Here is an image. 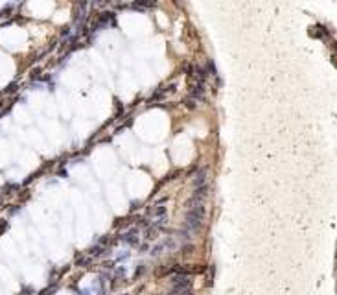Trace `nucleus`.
Instances as JSON below:
<instances>
[{
    "label": "nucleus",
    "mask_w": 337,
    "mask_h": 295,
    "mask_svg": "<svg viewBox=\"0 0 337 295\" xmlns=\"http://www.w3.org/2000/svg\"><path fill=\"white\" fill-rule=\"evenodd\" d=\"M120 240H122V242H125V243H129V245H137L140 238H138V232L133 229V231H129L127 234H125V236H122Z\"/></svg>",
    "instance_id": "4"
},
{
    "label": "nucleus",
    "mask_w": 337,
    "mask_h": 295,
    "mask_svg": "<svg viewBox=\"0 0 337 295\" xmlns=\"http://www.w3.org/2000/svg\"><path fill=\"white\" fill-rule=\"evenodd\" d=\"M192 288V281H190L186 275H177L173 277V282H172V289H170V295H179L186 292V289Z\"/></svg>",
    "instance_id": "2"
},
{
    "label": "nucleus",
    "mask_w": 337,
    "mask_h": 295,
    "mask_svg": "<svg viewBox=\"0 0 337 295\" xmlns=\"http://www.w3.org/2000/svg\"><path fill=\"white\" fill-rule=\"evenodd\" d=\"M179 295H192V289H186V292H183V293H179Z\"/></svg>",
    "instance_id": "5"
},
{
    "label": "nucleus",
    "mask_w": 337,
    "mask_h": 295,
    "mask_svg": "<svg viewBox=\"0 0 337 295\" xmlns=\"http://www.w3.org/2000/svg\"><path fill=\"white\" fill-rule=\"evenodd\" d=\"M207 175H208V172H207V168H201L197 173L194 175V186L195 188H199V186H205V183H207Z\"/></svg>",
    "instance_id": "3"
},
{
    "label": "nucleus",
    "mask_w": 337,
    "mask_h": 295,
    "mask_svg": "<svg viewBox=\"0 0 337 295\" xmlns=\"http://www.w3.org/2000/svg\"><path fill=\"white\" fill-rule=\"evenodd\" d=\"M203 218H205V205H197V207L188 208V212H186V221H184V231H183V234L186 238H188L190 234H194L201 227Z\"/></svg>",
    "instance_id": "1"
}]
</instances>
